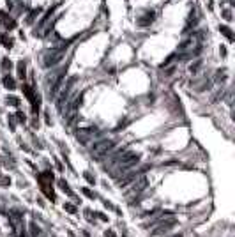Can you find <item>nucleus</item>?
Masks as SVG:
<instances>
[{
    "label": "nucleus",
    "instance_id": "1",
    "mask_svg": "<svg viewBox=\"0 0 235 237\" xmlns=\"http://www.w3.org/2000/svg\"><path fill=\"white\" fill-rule=\"evenodd\" d=\"M113 145H115V142H112V140H102V142H97V144H94V147H92V156H96V157H102L104 154H108V152L112 151Z\"/></svg>",
    "mask_w": 235,
    "mask_h": 237
},
{
    "label": "nucleus",
    "instance_id": "2",
    "mask_svg": "<svg viewBox=\"0 0 235 237\" xmlns=\"http://www.w3.org/2000/svg\"><path fill=\"white\" fill-rule=\"evenodd\" d=\"M37 181H39V184H41L44 195L48 196L50 200H53V198H55V196H53V191H50L51 182H53V174H50V172H44V174H41V175L37 177Z\"/></svg>",
    "mask_w": 235,
    "mask_h": 237
},
{
    "label": "nucleus",
    "instance_id": "3",
    "mask_svg": "<svg viewBox=\"0 0 235 237\" xmlns=\"http://www.w3.org/2000/svg\"><path fill=\"white\" fill-rule=\"evenodd\" d=\"M119 159H120V170H127V168H131V166L138 165L140 154H136V152H124Z\"/></svg>",
    "mask_w": 235,
    "mask_h": 237
},
{
    "label": "nucleus",
    "instance_id": "4",
    "mask_svg": "<svg viewBox=\"0 0 235 237\" xmlns=\"http://www.w3.org/2000/svg\"><path fill=\"white\" fill-rule=\"evenodd\" d=\"M65 46H60L59 50H53V52H50L46 57H44V66L46 67H50V66H55L57 62H60L62 60V57L65 55Z\"/></svg>",
    "mask_w": 235,
    "mask_h": 237
},
{
    "label": "nucleus",
    "instance_id": "5",
    "mask_svg": "<svg viewBox=\"0 0 235 237\" xmlns=\"http://www.w3.org/2000/svg\"><path fill=\"white\" fill-rule=\"evenodd\" d=\"M147 188V177H140L138 179V182H134V186H133V193H142L143 189Z\"/></svg>",
    "mask_w": 235,
    "mask_h": 237
},
{
    "label": "nucleus",
    "instance_id": "6",
    "mask_svg": "<svg viewBox=\"0 0 235 237\" xmlns=\"http://www.w3.org/2000/svg\"><path fill=\"white\" fill-rule=\"evenodd\" d=\"M175 223H177L175 219H172V221H168V223H163L161 227H157V228H156V230H154V232H152V235H159V234H164V232H166L168 228L175 227Z\"/></svg>",
    "mask_w": 235,
    "mask_h": 237
},
{
    "label": "nucleus",
    "instance_id": "7",
    "mask_svg": "<svg viewBox=\"0 0 235 237\" xmlns=\"http://www.w3.org/2000/svg\"><path fill=\"white\" fill-rule=\"evenodd\" d=\"M136 177H138V174H134V172H131V174H127V175L124 177V179H119V186H120V188H124V186H126V184H129L131 181H134Z\"/></svg>",
    "mask_w": 235,
    "mask_h": 237
},
{
    "label": "nucleus",
    "instance_id": "8",
    "mask_svg": "<svg viewBox=\"0 0 235 237\" xmlns=\"http://www.w3.org/2000/svg\"><path fill=\"white\" fill-rule=\"evenodd\" d=\"M154 18H156V14L154 12H147L143 18H140V21H138V25H142V27H145V25H149V23H152Z\"/></svg>",
    "mask_w": 235,
    "mask_h": 237
},
{
    "label": "nucleus",
    "instance_id": "9",
    "mask_svg": "<svg viewBox=\"0 0 235 237\" xmlns=\"http://www.w3.org/2000/svg\"><path fill=\"white\" fill-rule=\"evenodd\" d=\"M219 32H223V36H225L228 41H233V32L230 30L226 25H221V27H219Z\"/></svg>",
    "mask_w": 235,
    "mask_h": 237
},
{
    "label": "nucleus",
    "instance_id": "10",
    "mask_svg": "<svg viewBox=\"0 0 235 237\" xmlns=\"http://www.w3.org/2000/svg\"><path fill=\"white\" fill-rule=\"evenodd\" d=\"M0 42H2L5 48H11V46H12V39H9L5 34H2V36H0Z\"/></svg>",
    "mask_w": 235,
    "mask_h": 237
},
{
    "label": "nucleus",
    "instance_id": "11",
    "mask_svg": "<svg viewBox=\"0 0 235 237\" xmlns=\"http://www.w3.org/2000/svg\"><path fill=\"white\" fill-rule=\"evenodd\" d=\"M4 85H5L7 89H14V87H16V83H14V80L11 78L9 74H7V76H4Z\"/></svg>",
    "mask_w": 235,
    "mask_h": 237
},
{
    "label": "nucleus",
    "instance_id": "12",
    "mask_svg": "<svg viewBox=\"0 0 235 237\" xmlns=\"http://www.w3.org/2000/svg\"><path fill=\"white\" fill-rule=\"evenodd\" d=\"M4 25H5V29H14V27H16V21L12 20V18L4 16Z\"/></svg>",
    "mask_w": 235,
    "mask_h": 237
},
{
    "label": "nucleus",
    "instance_id": "13",
    "mask_svg": "<svg viewBox=\"0 0 235 237\" xmlns=\"http://www.w3.org/2000/svg\"><path fill=\"white\" fill-rule=\"evenodd\" d=\"M18 78H21V80L25 78V62L23 60L18 64Z\"/></svg>",
    "mask_w": 235,
    "mask_h": 237
},
{
    "label": "nucleus",
    "instance_id": "14",
    "mask_svg": "<svg viewBox=\"0 0 235 237\" xmlns=\"http://www.w3.org/2000/svg\"><path fill=\"white\" fill-rule=\"evenodd\" d=\"M11 67H12L11 60H9V59H4V60H2V69L7 73V71H11Z\"/></svg>",
    "mask_w": 235,
    "mask_h": 237
},
{
    "label": "nucleus",
    "instance_id": "15",
    "mask_svg": "<svg viewBox=\"0 0 235 237\" xmlns=\"http://www.w3.org/2000/svg\"><path fill=\"white\" fill-rule=\"evenodd\" d=\"M7 103H11L12 106H20V99L14 97V96H9V97H7Z\"/></svg>",
    "mask_w": 235,
    "mask_h": 237
},
{
    "label": "nucleus",
    "instance_id": "16",
    "mask_svg": "<svg viewBox=\"0 0 235 237\" xmlns=\"http://www.w3.org/2000/svg\"><path fill=\"white\" fill-rule=\"evenodd\" d=\"M30 230H32V237H37V235H39V228H37V225H35V223H32V225H30Z\"/></svg>",
    "mask_w": 235,
    "mask_h": 237
},
{
    "label": "nucleus",
    "instance_id": "17",
    "mask_svg": "<svg viewBox=\"0 0 235 237\" xmlns=\"http://www.w3.org/2000/svg\"><path fill=\"white\" fill-rule=\"evenodd\" d=\"M82 191H83V195H87V196H89V198H92V200H94V198H96V196H94V193H92V191H90V189H89V188H83Z\"/></svg>",
    "mask_w": 235,
    "mask_h": 237
},
{
    "label": "nucleus",
    "instance_id": "18",
    "mask_svg": "<svg viewBox=\"0 0 235 237\" xmlns=\"http://www.w3.org/2000/svg\"><path fill=\"white\" fill-rule=\"evenodd\" d=\"M83 177H85V179H87L90 184H94V182H96V179L92 177V174H89V172H85V174H83Z\"/></svg>",
    "mask_w": 235,
    "mask_h": 237
},
{
    "label": "nucleus",
    "instance_id": "19",
    "mask_svg": "<svg viewBox=\"0 0 235 237\" xmlns=\"http://www.w3.org/2000/svg\"><path fill=\"white\" fill-rule=\"evenodd\" d=\"M65 211H67V212H76V207L71 205V204H65Z\"/></svg>",
    "mask_w": 235,
    "mask_h": 237
},
{
    "label": "nucleus",
    "instance_id": "20",
    "mask_svg": "<svg viewBox=\"0 0 235 237\" xmlns=\"http://www.w3.org/2000/svg\"><path fill=\"white\" fill-rule=\"evenodd\" d=\"M18 120H20V122H25V113L18 112Z\"/></svg>",
    "mask_w": 235,
    "mask_h": 237
},
{
    "label": "nucleus",
    "instance_id": "21",
    "mask_svg": "<svg viewBox=\"0 0 235 237\" xmlns=\"http://www.w3.org/2000/svg\"><path fill=\"white\" fill-rule=\"evenodd\" d=\"M223 16H225L226 20H230V18H232V12H230V11H223Z\"/></svg>",
    "mask_w": 235,
    "mask_h": 237
},
{
    "label": "nucleus",
    "instance_id": "22",
    "mask_svg": "<svg viewBox=\"0 0 235 237\" xmlns=\"http://www.w3.org/2000/svg\"><path fill=\"white\" fill-rule=\"evenodd\" d=\"M106 237H115V234H113V230H106Z\"/></svg>",
    "mask_w": 235,
    "mask_h": 237
},
{
    "label": "nucleus",
    "instance_id": "23",
    "mask_svg": "<svg viewBox=\"0 0 235 237\" xmlns=\"http://www.w3.org/2000/svg\"><path fill=\"white\" fill-rule=\"evenodd\" d=\"M97 216H99V218H101V219H102V221H106V219H108V218H106V216H104V214H102V212H97Z\"/></svg>",
    "mask_w": 235,
    "mask_h": 237
},
{
    "label": "nucleus",
    "instance_id": "24",
    "mask_svg": "<svg viewBox=\"0 0 235 237\" xmlns=\"http://www.w3.org/2000/svg\"><path fill=\"white\" fill-rule=\"evenodd\" d=\"M170 237H182V234H175V235H170Z\"/></svg>",
    "mask_w": 235,
    "mask_h": 237
}]
</instances>
